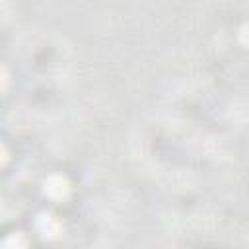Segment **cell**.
I'll list each match as a JSON object with an SVG mask.
<instances>
[{
    "mask_svg": "<svg viewBox=\"0 0 249 249\" xmlns=\"http://www.w3.org/2000/svg\"><path fill=\"white\" fill-rule=\"evenodd\" d=\"M45 185H47V193H49L51 196H56V198L64 196L66 191H68V185H66V181H64L62 177H51Z\"/></svg>",
    "mask_w": 249,
    "mask_h": 249,
    "instance_id": "1",
    "label": "cell"
}]
</instances>
